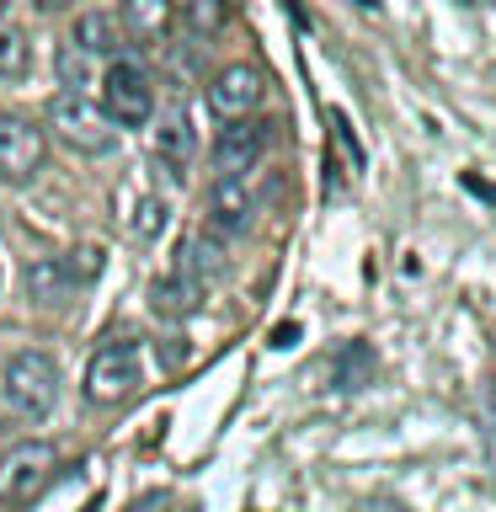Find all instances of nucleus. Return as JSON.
<instances>
[{
    "label": "nucleus",
    "instance_id": "1",
    "mask_svg": "<svg viewBox=\"0 0 496 512\" xmlns=\"http://www.w3.org/2000/svg\"><path fill=\"white\" fill-rule=\"evenodd\" d=\"M96 91H102L96 107L107 112L112 128H144L155 118V80L139 59H112L96 80Z\"/></svg>",
    "mask_w": 496,
    "mask_h": 512
},
{
    "label": "nucleus",
    "instance_id": "2",
    "mask_svg": "<svg viewBox=\"0 0 496 512\" xmlns=\"http://www.w3.org/2000/svg\"><path fill=\"white\" fill-rule=\"evenodd\" d=\"M48 123H54V139H64L80 155H107L118 144V128L107 123V112L96 107V96H54L48 102Z\"/></svg>",
    "mask_w": 496,
    "mask_h": 512
},
{
    "label": "nucleus",
    "instance_id": "3",
    "mask_svg": "<svg viewBox=\"0 0 496 512\" xmlns=\"http://www.w3.org/2000/svg\"><path fill=\"white\" fill-rule=\"evenodd\" d=\"M262 182H267L262 166H251L240 176H214V187H208V230L246 235L256 214H262Z\"/></svg>",
    "mask_w": 496,
    "mask_h": 512
},
{
    "label": "nucleus",
    "instance_id": "4",
    "mask_svg": "<svg viewBox=\"0 0 496 512\" xmlns=\"http://www.w3.org/2000/svg\"><path fill=\"white\" fill-rule=\"evenodd\" d=\"M144 384V352L139 342H107L96 347V358L86 363V400L91 406H118Z\"/></svg>",
    "mask_w": 496,
    "mask_h": 512
},
{
    "label": "nucleus",
    "instance_id": "5",
    "mask_svg": "<svg viewBox=\"0 0 496 512\" xmlns=\"http://www.w3.org/2000/svg\"><path fill=\"white\" fill-rule=\"evenodd\" d=\"M59 459L48 443H11L0 454V507H32L48 491Z\"/></svg>",
    "mask_w": 496,
    "mask_h": 512
},
{
    "label": "nucleus",
    "instance_id": "6",
    "mask_svg": "<svg viewBox=\"0 0 496 512\" xmlns=\"http://www.w3.org/2000/svg\"><path fill=\"white\" fill-rule=\"evenodd\" d=\"M6 395L16 411L27 416H48L59 400V368L48 352H16V358L6 363Z\"/></svg>",
    "mask_w": 496,
    "mask_h": 512
},
{
    "label": "nucleus",
    "instance_id": "7",
    "mask_svg": "<svg viewBox=\"0 0 496 512\" xmlns=\"http://www.w3.org/2000/svg\"><path fill=\"white\" fill-rule=\"evenodd\" d=\"M262 91H267V75L246 59H235V64H224V70L208 75V107H214L219 123L251 118V112L262 107Z\"/></svg>",
    "mask_w": 496,
    "mask_h": 512
},
{
    "label": "nucleus",
    "instance_id": "8",
    "mask_svg": "<svg viewBox=\"0 0 496 512\" xmlns=\"http://www.w3.org/2000/svg\"><path fill=\"white\" fill-rule=\"evenodd\" d=\"M43 155H48L43 128L0 112V176H6V182H27V176H38Z\"/></svg>",
    "mask_w": 496,
    "mask_h": 512
},
{
    "label": "nucleus",
    "instance_id": "9",
    "mask_svg": "<svg viewBox=\"0 0 496 512\" xmlns=\"http://www.w3.org/2000/svg\"><path fill=\"white\" fill-rule=\"evenodd\" d=\"M267 134H272V128L256 118V112H251V118L224 123V128H219V139H214V171H219V176H240V171L262 166Z\"/></svg>",
    "mask_w": 496,
    "mask_h": 512
},
{
    "label": "nucleus",
    "instance_id": "10",
    "mask_svg": "<svg viewBox=\"0 0 496 512\" xmlns=\"http://www.w3.org/2000/svg\"><path fill=\"white\" fill-rule=\"evenodd\" d=\"M192 150H198V139H192V123H187V112L182 107H171V112H160L155 128H150V155L166 166L171 176H187L192 166Z\"/></svg>",
    "mask_w": 496,
    "mask_h": 512
},
{
    "label": "nucleus",
    "instance_id": "11",
    "mask_svg": "<svg viewBox=\"0 0 496 512\" xmlns=\"http://www.w3.org/2000/svg\"><path fill=\"white\" fill-rule=\"evenodd\" d=\"M176 22V6L171 0H123L118 6V27L128 43H160Z\"/></svg>",
    "mask_w": 496,
    "mask_h": 512
},
{
    "label": "nucleus",
    "instance_id": "12",
    "mask_svg": "<svg viewBox=\"0 0 496 512\" xmlns=\"http://www.w3.org/2000/svg\"><path fill=\"white\" fill-rule=\"evenodd\" d=\"M70 43L80 48V54H107V59H118V48L128 43L123 38V27H118V16L112 11H80L75 16V27H70Z\"/></svg>",
    "mask_w": 496,
    "mask_h": 512
},
{
    "label": "nucleus",
    "instance_id": "13",
    "mask_svg": "<svg viewBox=\"0 0 496 512\" xmlns=\"http://www.w3.org/2000/svg\"><path fill=\"white\" fill-rule=\"evenodd\" d=\"M27 294L38 310H59V304L75 294V278H70V267H64V256H38V262L27 267Z\"/></svg>",
    "mask_w": 496,
    "mask_h": 512
},
{
    "label": "nucleus",
    "instance_id": "14",
    "mask_svg": "<svg viewBox=\"0 0 496 512\" xmlns=\"http://www.w3.org/2000/svg\"><path fill=\"white\" fill-rule=\"evenodd\" d=\"M176 272H182V278H192L198 288H208L224 272V246L208 230H198V235H187L182 240V251H176Z\"/></svg>",
    "mask_w": 496,
    "mask_h": 512
},
{
    "label": "nucleus",
    "instance_id": "15",
    "mask_svg": "<svg viewBox=\"0 0 496 512\" xmlns=\"http://www.w3.org/2000/svg\"><path fill=\"white\" fill-rule=\"evenodd\" d=\"M150 299H155V310H160V315L182 320V315H192V310L203 304V288L192 283V278H182V272H171V278H160V283L150 288Z\"/></svg>",
    "mask_w": 496,
    "mask_h": 512
},
{
    "label": "nucleus",
    "instance_id": "16",
    "mask_svg": "<svg viewBox=\"0 0 496 512\" xmlns=\"http://www.w3.org/2000/svg\"><path fill=\"white\" fill-rule=\"evenodd\" d=\"M166 219H171L166 198H160V192H139L134 208H128V235H134L139 246H150V240L166 230Z\"/></svg>",
    "mask_w": 496,
    "mask_h": 512
},
{
    "label": "nucleus",
    "instance_id": "17",
    "mask_svg": "<svg viewBox=\"0 0 496 512\" xmlns=\"http://www.w3.org/2000/svg\"><path fill=\"white\" fill-rule=\"evenodd\" d=\"M230 22V0H182V27L192 38H219Z\"/></svg>",
    "mask_w": 496,
    "mask_h": 512
},
{
    "label": "nucleus",
    "instance_id": "18",
    "mask_svg": "<svg viewBox=\"0 0 496 512\" xmlns=\"http://www.w3.org/2000/svg\"><path fill=\"white\" fill-rule=\"evenodd\" d=\"M54 70H59V80H64V96H96V59L80 54L75 43L59 54Z\"/></svg>",
    "mask_w": 496,
    "mask_h": 512
},
{
    "label": "nucleus",
    "instance_id": "19",
    "mask_svg": "<svg viewBox=\"0 0 496 512\" xmlns=\"http://www.w3.org/2000/svg\"><path fill=\"white\" fill-rule=\"evenodd\" d=\"M27 70H32V43H27V32L0 22V80H22Z\"/></svg>",
    "mask_w": 496,
    "mask_h": 512
},
{
    "label": "nucleus",
    "instance_id": "20",
    "mask_svg": "<svg viewBox=\"0 0 496 512\" xmlns=\"http://www.w3.org/2000/svg\"><path fill=\"white\" fill-rule=\"evenodd\" d=\"M331 134H336V144H342V160H347V166L363 171V144H358V134H352V123H347L342 107H331Z\"/></svg>",
    "mask_w": 496,
    "mask_h": 512
},
{
    "label": "nucleus",
    "instance_id": "21",
    "mask_svg": "<svg viewBox=\"0 0 496 512\" xmlns=\"http://www.w3.org/2000/svg\"><path fill=\"white\" fill-rule=\"evenodd\" d=\"M102 262H107V251H102V246H75L70 256H64V267H70V278H75V283H91L96 272H102Z\"/></svg>",
    "mask_w": 496,
    "mask_h": 512
},
{
    "label": "nucleus",
    "instance_id": "22",
    "mask_svg": "<svg viewBox=\"0 0 496 512\" xmlns=\"http://www.w3.org/2000/svg\"><path fill=\"white\" fill-rule=\"evenodd\" d=\"M128 512H176V496L171 491H144V496H134Z\"/></svg>",
    "mask_w": 496,
    "mask_h": 512
},
{
    "label": "nucleus",
    "instance_id": "23",
    "mask_svg": "<svg viewBox=\"0 0 496 512\" xmlns=\"http://www.w3.org/2000/svg\"><path fill=\"white\" fill-rule=\"evenodd\" d=\"M358 512H411V507H406V502H395V496H368Z\"/></svg>",
    "mask_w": 496,
    "mask_h": 512
},
{
    "label": "nucleus",
    "instance_id": "24",
    "mask_svg": "<svg viewBox=\"0 0 496 512\" xmlns=\"http://www.w3.org/2000/svg\"><path fill=\"white\" fill-rule=\"evenodd\" d=\"M464 187H470V192H480L486 203H496V187H491V182H480V176H464Z\"/></svg>",
    "mask_w": 496,
    "mask_h": 512
},
{
    "label": "nucleus",
    "instance_id": "25",
    "mask_svg": "<svg viewBox=\"0 0 496 512\" xmlns=\"http://www.w3.org/2000/svg\"><path fill=\"white\" fill-rule=\"evenodd\" d=\"M294 336H299L294 326H278V331H272V347H294Z\"/></svg>",
    "mask_w": 496,
    "mask_h": 512
},
{
    "label": "nucleus",
    "instance_id": "26",
    "mask_svg": "<svg viewBox=\"0 0 496 512\" xmlns=\"http://www.w3.org/2000/svg\"><path fill=\"white\" fill-rule=\"evenodd\" d=\"M43 11H64V6H75V0H38Z\"/></svg>",
    "mask_w": 496,
    "mask_h": 512
},
{
    "label": "nucleus",
    "instance_id": "27",
    "mask_svg": "<svg viewBox=\"0 0 496 512\" xmlns=\"http://www.w3.org/2000/svg\"><path fill=\"white\" fill-rule=\"evenodd\" d=\"M358 6H368V11H374V6H379V0H358Z\"/></svg>",
    "mask_w": 496,
    "mask_h": 512
},
{
    "label": "nucleus",
    "instance_id": "28",
    "mask_svg": "<svg viewBox=\"0 0 496 512\" xmlns=\"http://www.w3.org/2000/svg\"><path fill=\"white\" fill-rule=\"evenodd\" d=\"M6 6H11V0H0V16H6Z\"/></svg>",
    "mask_w": 496,
    "mask_h": 512
}]
</instances>
